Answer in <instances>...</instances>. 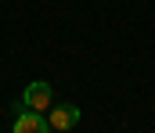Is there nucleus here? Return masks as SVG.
<instances>
[{
  "instance_id": "3",
  "label": "nucleus",
  "mask_w": 155,
  "mask_h": 133,
  "mask_svg": "<svg viewBox=\"0 0 155 133\" xmlns=\"http://www.w3.org/2000/svg\"><path fill=\"white\" fill-rule=\"evenodd\" d=\"M11 133H54L43 112H29V108H15V122Z\"/></svg>"
},
{
  "instance_id": "2",
  "label": "nucleus",
  "mask_w": 155,
  "mask_h": 133,
  "mask_svg": "<svg viewBox=\"0 0 155 133\" xmlns=\"http://www.w3.org/2000/svg\"><path fill=\"white\" fill-rule=\"evenodd\" d=\"M47 122H51V130H61V133H72L79 122V108L76 104H69V101H54L51 108H47Z\"/></svg>"
},
{
  "instance_id": "1",
  "label": "nucleus",
  "mask_w": 155,
  "mask_h": 133,
  "mask_svg": "<svg viewBox=\"0 0 155 133\" xmlns=\"http://www.w3.org/2000/svg\"><path fill=\"white\" fill-rule=\"evenodd\" d=\"M51 104H54V90H51L47 79H33L22 90V97L15 101V108H29V112H47Z\"/></svg>"
}]
</instances>
